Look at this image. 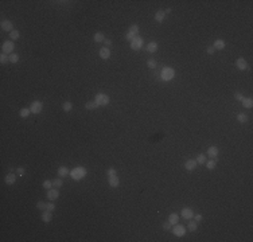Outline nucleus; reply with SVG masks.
I'll use <instances>...</instances> for the list:
<instances>
[{
	"label": "nucleus",
	"instance_id": "1",
	"mask_svg": "<svg viewBox=\"0 0 253 242\" xmlns=\"http://www.w3.org/2000/svg\"><path fill=\"white\" fill-rule=\"evenodd\" d=\"M86 174H87V171H86V168L85 167H74L71 171H70V176H71V179L73 180H81V179H84L85 176H86Z\"/></svg>",
	"mask_w": 253,
	"mask_h": 242
},
{
	"label": "nucleus",
	"instance_id": "2",
	"mask_svg": "<svg viewBox=\"0 0 253 242\" xmlns=\"http://www.w3.org/2000/svg\"><path fill=\"white\" fill-rule=\"evenodd\" d=\"M174 77H175V70L170 66H164L163 69H162V71H160V79L164 81V82L172 81Z\"/></svg>",
	"mask_w": 253,
	"mask_h": 242
},
{
	"label": "nucleus",
	"instance_id": "3",
	"mask_svg": "<svg viewBox=\"0 0 253 242\" xmlns=\"http://www.w3.org/2000/svg\"><path fill=\"white\" fill-rule=\"evenodd\" d=\"M139 31H140L139 24H131L129 28H128V31L125 32V39H127L128 42H131L135 36L139 35Z\"/></svg>",
	"mask_w": 253,
	"mask_h": 242
},
{
	"label": "nucleus",
	"instance_id": "4",
	"mask_svg": "<svg viewBox=\"0 0 253 242\" xmlns=\"http://www.w3.org/2000/svg\"><path fill=\"white\" fill-rule=\"evenodd\" d=\"M109 101H111V98H109V96L105 93H97L96 96H94V102H96L98 106H106L108 104H109Z\"/></svg>",
	"mask_w": 253,
	"mask_h": 242
},
{
	"label": "nucleus",
	"instance_id": "5",
	"mask_svg": "<svg viewBox=\"0 0 253 242\" xmlns=\"http://www.w3.org/2000/svg\"><path fill=\"white\" fill-rule=\"evenodd\" d=\"M129 46H131V49L133 50V51H139V50L143 49V44H144V39L141 38V36H135L133 39H132L131 42H129Z\"/></svg>",
	"mask_w": 253,
	"mask_h": 242
},
{
	"label": "nucleus",
	"instance_id": "6",
	"mask_svg": "<svg viewBox=\"0 0 253 242\" xmlns=\"http://www.w3.org/2000/svg\"><path fill=\"white\" fill-rule=\"evenodd\" d=\"M15 50V43L14 41H6L3 44H1V53L7 54V55H11Z\"/></svg>",
	"mask_w": 253,
	"mask_h": 242
},
{
	"label": "nucleus",
	"instance_id": "7",
	"mask_svg": "<svg viewBox=\"0 0 253 242\" xmlns=\"http://www.w3.org/2000/svg\"><path fill=\"white\" fill-rule=\"evenodd\" d=\"M30 110L32 114H39L43 110V102L42 101H32L30 105Z\"/></svg>",
	"mask_w": 253,
	"mask_h": 242
},
{
	"label": "nucleus",
	"instance_id": "8",
	"mask_svg": "<svg viewBox=\"0 0 253 242\" xmlns=\"http://www.w3.org/2000/svg\"><path fill=\"white\" fill-rule=\"evenodd\" d=\"M171 231H172V234H174L175 237H184L187 229L184 227L183 225L176 223V225H174V229H171Z\"/></svg>",
	"mask_w": 253,
	"mask_h": 242
},
{
	"label": "nucleus",
	"instance_id": "9",
	"mask_svg": "<svg viewBox=\"0 0 253 242\" xmlns=\"http://www.w3.org/2000/svg\"><path fill=\"white\" fill-rule=\"evenodd\" d=\"M59 198V188H55V187H52V188L47 190V199L51 202L57 201Z\"/></svg>",
	"mask_w": 253,
	"mask_h": 242
},
{
	"label": "nucleus",
	"instance_id": "10",
	"mask_svg": "<svg viewBox=\"0 0 253 242\" xmlns=\"http://www.w3.org/2000/svg\"><path fill=\"white\" fill-rule=\"evenodd\" d=\"M180 215H182L183 219L190 221V219H192V217H194V211H192V209H190V207H184V209H182V211H180Z\"/></svg>",
	"mask_w": 253,
	"mask_h": 242
},
{
	"label": "nucleus",
	"instance_id": "11",
	"mask_svg": "<svg viewBox=\"0 0 253 242\" xmlns=\"http://www.w3.org/2000/svg\"><path fill=\"white\" fill-rule=\"evenodd\" d=\"M108 183H109V186H111L112 188H117V187L120 186V179H119V176H117V174L108 176Z\"/></svg>",
	"mask_w": 253,
	"mask_h": 242
},
{
	"label": "nucleus",
	"instance_id": "12",
	"mask_svg": "<svg viewBox=\"0 0 253 242\" xmlns=\"http://www.w3.org/2000/svg\"><path fill=\"white\" fill-rule=\"evenodd\" d=\"M236 67L240 71H245V70L249 69V67H248V62L245 61V58H237L236 59Z\"/></svg>",
	"mask_w": 253,
	"mask_h": 242
},
{
	"label": "nucleus",
	"instance_id": "13",
	"mask_svg": "<svg viewBox=\"0 0 253 242\" xmlns=\"http://www.w3.org/2000/svg\"><path fill=\"white\" fill-rule=\"evenodd\" d=\"M100 58L101 59H104V61H106V59H109L111 58V49L109 47H101L100 49Z\"/></svg>",
	"mask_w": 253,
	"mask_h": 242
},
{
	"label": "nucleus",
	"instance_id": "14",
	"mask_svg": "<svg viewBox=\"0 0 253 242\" xmlns=\"http://www.w3.org/2000/svg\"><path fill=\"white\" fill-rule=\"evenodd\" d=\"M0 27H1V30H3V31H7V32L14 31V24H12V22L8 20V19H6V20L1 22Z\"/></svg>",
	"mask_w": 253,
	"mask_h": 242
},
{
	"label": "nucleus",
	"instance_id": "15",
	"mask_svg": "<svg viewBox=\"0 0 253 242\" xmlns=\"http://www.w3.org/2000/svg\"><path fill=\"white\" fill-rule=\"evenodd\" d=\"M197 167H198V163H197L195 159H189V160H186V163H184V168H186L187 171H194Z\"/></svg>",
	"mask_w": 253,
	"mask_h": 242
},
{
	"label": "nucleus",
	"instance_id": "16",
	"mask_svg": "<svg viewBox=\"0 0 253 242\" xmlns=\"http://www.w3.org/2000/svg\"><path fill=\"white\" fill-rule=\"evenodd\" d=\"M41 219H42V222H44V223H49V222H51V219H52V211H49V210L42 211Z\"/></svg>",
	"mask_w": 253,
	"mask_h": 242
},
{
	"label": "nucleus",
	"instance_id": "17",
	"mask_svg": "<svg viewBox=\"0 0 253 242\" xmlns=\"http://www.w3.org/2000/svg\"><path fill=\"white\" fill-rule=\"evenodd\" d=\"M213 47H214V50H224L226 47V42L224 39H215L214 43H213Z\"/></svg>",
	"mask_w": 253,
	"mask_h": 242
},
{
	"label": "nucleus",
	"instance_id": "18",
	"mask_svg": "<svg viewBox=\"0 0 253 242\" xmlns=\"http://www.w3.org/2000/svg\"><path fill=\"white\" fill-rule=\"evenodd\" d=\"M207 156L209 158H211V159H217V156H218V148L215 145H211V147H209V149H207Z\"/></svg>",
	"mask_w": 253,
	"mask_h": 242
},
{
	"label": "nucleus",
	"instance_id": "19",
	"mask_svg": "<svg viewBox=\"0 0 253 242\" xmlns=\"http://www.w3.org/2000/svg\"><path fill=\"white\" fill-rule=\"evenodd\" d=\"M58 176L59 178H66V176H70V169L67 168V167H65V166H61L58 168Z\"/></svg>",
	"mask_w": 253,
	"mask_h": 242
},
{
	"label": "nucleus",
	"instance_id": "20",
	"mask_svg": "<svg viewBox=\"0 0 253 242\" xmlns=\"http://www.w3.org/2000/svg\"><path fill=\"white\" fill-rule=\"evenodd\" d=\"M146 50L148 51V53H151V54H155L159 50V44L156 43V42H149L148 44H147V47H146Z\"/></svg>",
	"mask_w": 253,
	"mask_h": 242
},
{
	"label": "nucleus",
	"instance_id": "21",
	"mask_svg": "<svg viewBox=\"0 0 253 242\" xmlns=\"http://www.w3.org/2000/svg\"><path fill=\"white\" fill-rule=\"evenodd\" d=\"M242 106L245 109H252L253 108V98L252 97H244V100L241 101Z\"/></svg>",
	"mask_w": 253,
	"mask_h": 242
},
{
	"label": "nucleus",
	"instance_id": "22",
	"mask_svg": "<svg viewBox=\"0 0 253 242\" xmlns=\"http://www.w3.org/2000/svg\"><path fill=\"white\" fill-rule=\"evenodd\" d=\"M4 182H6V184L11 186V184H14L15 182H16V175H15L14 172H9V174H7V175H6V178H4Z\"/></svg>",
	"mask_w": 253,
	"mask_h": 242
},
{
	"label": "nucleus",
	"instance_id": "23",
	"mask_svg": "<svg viewBox=\"0 0 253 242\" xmlns=\"http://www.w3.org/2000/svg\"><path fill=\"white\" fill-rule=\"evenodd\" d=\"M164 18H166V14H164L163 9H159V11L155 12V20H156L157 23H162V22L164 20Z\"/></svg>",
	"mask_w": 253,
	"mask_h": 242
},
{
	"label": "nucleus",
	"instance_id": "24",
	"mask_svg": "<svg viewBox=\"0 0 253 242\" xmlns=\"http://www.w3.org/2000/svg\"><path fill=\"white\" fill-rule=\"evenodd\" d=\"M167 221L170 222V223L174 226V225H176V223H179V214H176V213H171L168 215V219Z\"/></svg>",
	"mask_w": 253,
	"mask_h": 242
},
{
	"label": "nucleus",
	"instance_id": "25",
	"mask_svg": "<svg viewBox=\"0 0 253 242\" xmlns=\"http://www.w3.org/2000/svg\"><path fill=\"white\" fill-rule=\"evenodd\" d=\"M93 41L96 42V43H104L105 41V35L102 34V32H96L93 36Z\"/></svg>",
	"mask_w": 253,
	"mask_h": 242
},
{
	"label": "nucleus",
	"instance_id": "26",
	"mask_svg": "<svg viewBox=\"0 0 253 242\" xmlns=\"http://www.w3.org/2000/svg\"><path fill=\"white\" fill-rule=\"evenodd\" d=\"M62 110L66 112V113H69L70 110H73V102H70V101H65L63 104H62Z\"/></svg>",
	"mask_w": 253,
	"mask_h": 242
},
{
	"label": "nucleus",
	"instance_id": "27",
	"mask_svg": "<svg viewBox=\"0 0 253 242\" xmlns=\"http://www.w3.org/2000/svg\"><path fill=\"white\" fill-rule=\"evenodd\" d=\"M62 186H63V179L62 178H55L52 179V187H55V188H62Z\"/></svg>",
	"mask_w": 253,
	"mask_h": 242
},
{
	"label": "nucleus",
	"instance_id": "28",
	"mask_svg": "<svg viewBox=\"0 0 253 242\" xmlns=\"http://www.w3.org/2000/svg\"><path fill=\"white\" fill-rule=\"evenodd\" d=\"M97 108H98V105L94 102V100L93 101H87L86 104H85V109H87V110H96Z\"/></svg>",
	"mask_w": 253,
	"mask_h": 242
},
{
	"label": "nucleus",
	"instance_id": "29",
	"mask_svg": "<svg viewBox=\"0 0 253 242\" xmlns=\"http://www.w3.org/2000/svg\"><path fill=\"white\" fill-rule=\"evenodd\" d=\"M9 41H17V39L20 38V32H19V30H14V31L9 32Z\"/></svg>",
	"mask_w": 253,
	"mask_h": 242
},
{
	"label": "nucleus",
	"instance_id": "30",
	"mask_svg": "<svg viewBox=\"0 0 253 242\" xmlns=\"http://www.w3.org/2000/svg\"><path fill=\"white\" fill-rule=\"evenodd\" d=\"M30 113H31L30 108H22L20 110H19V116H20L22 118H27V117L30 116Z\"/></svg>",
	"mask_w": 253,
	"mask_h": 242
},
{
	"label": "nucleus",
	"instance_id": "31",
	"mask_svg": "<svg viewBox=\"0 0 253 242\" xmlns=\"http://www.w3.org/2000/svg\"><path fill=\"white\" fill-rule=\"evenodd\" d=\"M187 229H189L190 231H195L198 229V222H195L194 219H190L189 225H187Z\"/></svg>",
	"mask_w": 253,
	"mask_h": 242
},
{
	"label": "nucleus",
	"instance_id": "32",
	"mask_svg": "<svg viewBox=\"0 0 253 242\" xmlns=\"http://www.w3.org/2000/svg\"><path fill=\"white\" fill-rule=\"evenodd\" d=\"M205 166H206L207 169H214L215 167H217V159H211V160L206 161V163H205Z\"/></svg>",
	"mask_w": 253,
	"mask_h": 242
},
{
	"label": "nucleus",
	"instance_id": "33",
	"mask_svg": "<svg viewBox=\"0 0 253 242\" xmlns=\"http://www.w3.org/2000/svg\"><path fill=\"white\" fill-rule=\"evenodd\" d=\"M237 121L241 123V124H245L248 121V116L245 113H238L237 114Z\"/></svg>",
	"mask_w": 253,
	"mask_h": 242
},
{
	"label": "nucleus",
	"instance_id": "34",
	"mask_svg": "<svg viewBox=\"0 0 253 242\" xmlns=\"http://www.w3.org/2000/svg\"><path fill=\"white\" fill-rule=\"evenodd\" d=\"M195 160H197V163H198V164H205V163L207 161V160H206V155L199 153V155L197 156V159H195Z\"/></svg>",
	"mask_w": 253,
	"mask_h": 242
},
{
	"label": "nucleus",
	"instance_id": "35",
	"mask_svg": "<svg viewBox=\"0 0 253 242\" xmlns=\"http://www.w3.org/2000/svg\"><path fill=\"white\" fill-rule=\"evenodd\" d=\"M147 66L149 67V69H155V67H157V62L155 58H149L148 61H147Z\"/></svg>",
	"mask_w": 253,
	"mask_h": 242
},
{
	"label": "nucleus",
	"instance_id": "36",
	"mask_svg": "<svg viewBox=\"0 0 253 242\" xmlns=\"http://www.w3.org/2000/svg\"><path fill=\"white\" fill-rule=\"evenodd\" d=\"M7 62H9V55H7V54L1 53V54H0V63H1V65H6Z\"/></svg>",
	"mask_w": 253,
	"mask_h": 242
},
{
	"label": "nucleus",
	"instance_id": "37",
	"mask_svg": "<svg viewBox=\"0 0 253 242\" xmlns=\"http://www.w3.org/2000/svg\"><path fill=\"white\" fill-rule=\"evenodd\" d=\"M42 186H43L44 190H50L52 188V180H50V179H46V180L42 183Z\"/></svg>",
	"mask_w": 253,
	"mask_h": 242
},
{
	"label": "nucleus",
	"instance_id": "38",
	"mask_svg": "<svg viewBox=\"0 0 253 242\" xmlns=\"http://www.w3.org/2000/svg\"><path fill=\"white\" fill-rule=\"evenodd\" d=\"M19 62V55L17 54H15V53H12L11 55H9V63H17Z\"/></svg>",
	"mask_w": 253,
	"mask_h": 242
},
{
	"label": "nucleus",
	"instance_id": "39",
	"mask_svg": "<svg viewBox=\"0 0 253 242\" xmlns=\"http://www.w3.org/2000/svg\"><path fill=\"white\" fill-rule=\"evenodd\" d=\"M36 209H38V210H41V211H44V210L47 209V203H44V202L39 201L38 203H36Z\"/></svg>",
	"mask_w": 253,
	"mask_h": 242
},
{
	"label": "nucleus",
	"instance_id": "40",
	"mask_svg": "<svg viewBox=\"0 0 253 242\" xmlns=\"http://www.w3.org/2000/svg\"><path fill=\"white\" fill-rule=\"evenodd\" d=\"M24 174H26L24 167H17L16 168V175H19V178H22V176H24Z\"/></svg>",
	"mask_w": 253,
	"mask_h": 242
},
{
	"label": "nucleus",
	"instance_id": "41",
	"mask_svg": "<svg viewBox=\"0 0 253 242\" xmlns=\"http://www.w3.org/2000/svg\"><path fill=\"white\" fill-rule=\"evenodd\" d=\"M171 229H172V225L168 221H166V222H164V223H163V230H164V231H170V230H171Z\"/></svg>",
	"mask_w": 253,
	"mask_h": 242
},
{
	"label": "nucleus",
	"instance_id": "42",
	"mask_svg": "<svg viewBox=\"0 0 253 242\" xmlns=\"http://www.w3.org/2000/svg\"><path fill=\"white\" fill-rule=\"evenodd\" d=\"M192 219H194L195 222H198V223H199V222H202V221H203V217H202L201 214H194V217H192Z\"/></svg>",
	"mask_w": 253,
	"mask_h": 242
},
{
	"label": "nucleus",
	"instance_id": "43",
	"mask_svg": "<svg viewBox=\"0 0 253 242\" xmlns=\"http://www.w3.org/2000/svg\"><path fill=\"white\" fill-rule=\"evenodd\" d=\"M114 174H117V171H116V168H113V167H111V168H108V169H106V175H108V176L114 175Z\"/></svg>",
	"mask_w": 253,
	"mask_h": 242
},
{
	"label": "nucleus",
	"instance_id": "44",
	"mask_svg": "<svg viewBox=\"0 0 253 242\" xmlns=\"http://www.w3.org/2000/svg\"><path fill=\"white\" fill-rule=\"evenodd\" d=\"M234 100H237V101H242V100H244V96H242L240 92H236V93H234Z\"/></svg>",
	"mask_w": 253,
	"mask_h": 242
},
{
	"label": "nucleus",
	"instance_id": "45",
	"mask_svg": "<svg viewBox=\"0 0 253 242\" xmlns=\"http://www.w3.org/2000/svg\"><path fill=\"white\" fill-rule=\"evenodd\" d=\"M46 210H49V211H54V210H55V204H54L51 201H50V203H47V209H46Z\"/></svg>",
	"mask_w": 253,
	"mask_h": 242
},
{
	"label": "nucleus",
	"instance_id": "46",
	"mask_svg": "<svg viewBox=\"0 0 253 242\" xmlns=\"http://www.w3.org/2000/svg\"><path fill=\"white\" fill-rule=\"evenodd\" d=\"M214 51H215V50H214V47H213V46H209L206 49V53L209 54V55H213V54H214Z\"/></svg>",
	"mask_w": 253,
	"mask_h": 242
},
{
	"label": "nucleus",
	"instance_id": "47",
	"mask_svg": "<svg viewBox=\"0 0 253 242\" xmlns=\"http://www.w3.org/2000/svg\"><path fill=\"white\" fill-rule=\"evenodd\" d=\"M104 44H105V47H108V46H111L112 44V41L109 38H105V41H104Z\"/></svg>",
	"mask_w": 253,
	"mask_h": 242
},
{
	"label": "nucleus",
	"instance_id": "48",
	"mask_svg": "<svg viewBox=\"0 0 253 242\" xmlns=\"http://www.w3.org/2000/svg\"><path fill=\"white\" fill-rule=\"evenodd\" d=\"M171 11H172V9H171V8H167V9H166V11H164V14H166V15H167V14H171Z\"/></svg>",
	"mask_w": 253,
	"mask_h": 242
}]
</instances>
